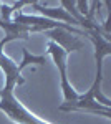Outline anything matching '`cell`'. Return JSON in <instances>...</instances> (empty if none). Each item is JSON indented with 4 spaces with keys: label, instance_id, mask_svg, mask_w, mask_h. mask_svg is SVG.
Returning a JSON list of instances; mask_svg holds the SVG:
<instances>
[{
    "label": "cell",
    "instance_id": "6da1fadb",
    "mask_svg": "<svg viewBox=\"0 0 111 124\" xmlns=\"http://www.w3.org/2000/svg\"><path fill=\"white\" fill-rule=\"evenodd\" d=\"M48 55L53 58V63L56 65L58 71H60V76H61V89H63V96H65V103L60 106L58 109L65 111L66 108L75 104L78 101V98H80V94L68 83V76H66V56H68V53L61 46H58L56 43L48 41Z\"/></svg>",
    "mask_w": 111,
    "mask_h": 124
},
{
    "label": "cell",
    "instance_id": "3957f363",
    "mask_svg": "<svg viewBox=\"0 0 111 124\" xmlns=\"http://www.w3.org/2000/svg\"><path fill=\"white\" fill-rule=\"evenodd\" d=\"M30 5L37 10V12H40V13L43 15V18H50V20H53V22L63 20V22H66V25H70V27H73V28L78 25V22H76L65 8H48L45 5H42L40 2H30Z\"/></svg>",
    "mask_w": 111,
    "mask_h": 124
},
{
    "label": "cell",
    "instance_id": "7a4b0ae2",
    "mask_svg": "<svg viewBox=\"0 0 111 124\" xmlns=\"http://www.w3.org/2000/svg\"><path fill=\"white\" fill-rule=\"evenodd\" d=\"M46 37L50 38V41L56 43L58 46H61L66 53H71V51H76V50H81L85 46V43L80 38L75 37V33L68 31L65 28H53V30H46L43 31Z\"/></svg>",
    "mask_w": 111,
    "mask_h": 124
}]
</instances>
